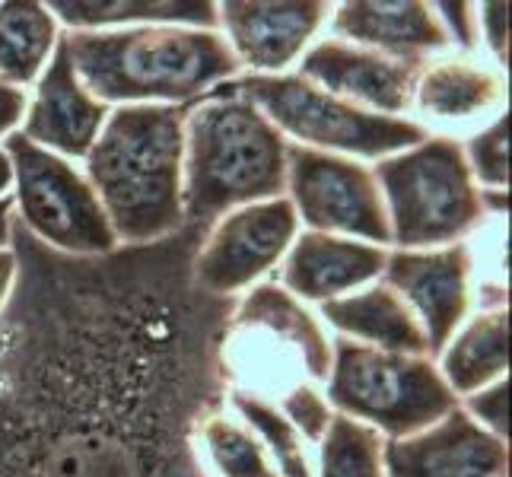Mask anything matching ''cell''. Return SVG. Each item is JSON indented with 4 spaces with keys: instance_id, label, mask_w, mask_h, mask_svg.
Wrapping results in <instances>:
<instances>
[{
    "instance_id": "6da1fadb",
    "label": "cell",
    "mask_w": 512,
    "mask_h": 477,
    "mask_svg": "<svg viewBox=\"0 0 512 477\" xmlns=\"http://www.w3.org/2000/svg\"><path fill=\"white\" fill-rule=\"evenodd\" d=\"M207 229L74 258L16 223L0 309V477H223L204 423L226 408L236 299L191 284Z\"/></svg>"
},
{
    "instance_id": "7a4b0ae2",
    "label": "cell",
    "mask_w": 512,
    "mask_h": 477,
    "mask_svg": "<svg viewBox=\"0 0 512 477\" xmlns=\"http://www.w3.org/2000/svg\"><path fill=\"white\" fill-rule=\"evenodd\" d=\"M185 115L188 105H115L83 159V175L125 249L185 229Z\"/></svg>"
},
{
    "instance_id": "3957f363",
    "label": "cell",
    "mask_w": 512,
    "mask_h": 477,
    "mask_svg": "<svg viewBox=\"0 0 512 477\" xmlns=\"http://www.w3.org/2000/svg\"><path fill=\"white\" fill-rule=\"evenodd\" d=\"M80 83L102 105H191L242 74L217 29L121 26L64 32Z\"/></svg>"
},
{
    "instance_id": "277c9868",
    "label": "cell",
    "mask_w": 512,
    "mask_h": 477,
    "mask_svg": "<svg viewBox=\"0 0 512 477\" xmlns=\"http://www.w3.org/2000/svg\"><path fill=\"white\" fill-rule=\"evenodd\" d=\"M188 105L182 156L185 226L287 194V137L233 86Z\"/></svg>"
},
{
    "instance_id": "5b68a950",
    "label": "cell",
    "mask_w": 512,
    "mask_h": 477,
    "mask_svg": "<svg viewBox=\"0 0 512 477\" xmlns=\"http://www.w3.org/2000/svg\"><path fill=\"white\" fill-rule=\"evenodd\" d=\"M334 334L303 299L277 280L255 284L236 299L223 341V366L233 392L277 404L290 388L325 385Z\"/></svg>"
},
{
    "instance_id": "8992f818",
    "label": "cell",
    "mask_w": 512,
    "mask_h": 477,
    "mask_svg": "<svg viewBox=\"0 0 512 477\" xmlns=\"http://www.w3.org/2000/svg\"><path fill=\"white\" fill-rule=\"evenodd\" d=\"M395 249H439L465 242L490 220L462 140L430 134L373 166Z\"/></svg>"
},
{
    "instance_id": "52a82bcc",
    "label": "cell",
    "mask_w": 512,
    "mask_h": 477,
    "mask_svg": "<svg viewBox=\"0 0 512 477\" xmlns=\"http://www.w3.org/2000/svg\"><path fill=\"white\" fill-rule=\"evenodd\" d=\"M322 392L334 414L360 420L385 439L420 433L462 404L439 376L436 360L376 350L338 334Z\"/></svg>"
},
{
    "instance_id": "ba28073f",
    "label": "cell",
    "mask_w": 512,
    "mask_h": 477,
    "mask_svg": "<svg viewBox=\"0 0 512 477\" xmlns=\"http://www.w3.org/2000/svg\"><path fill=\"white\" fill-rule=\"evenodd\" d=\"M229 86L258 105V112L299 147L379 163L430 137L427 128L417 125V118L366 112L341 96L319 90L299 74H245Z\"/></svg>"
},
{
    "instance_id": "9c48e42d",
    "label": "cell",
    "mask_w": 512,
    "mask_h": 477,
    "mask_svg": "<svg viewBox=\"0 0 512 477\" xmlns=\"http://www.w3.org/2000/svg\"><path fill=\"white\" fill-rule=\"evenodd\" d=\"M13 166V217L32 239L74 258H102L121 249L90 179L58 153L13 131L4 140Z\"/></svg>"
},
{
    "instance_id": "30bf717a",
    "label": "cell",
    "mask_w": 512,
    "mask_h": 477,
    "mask_svg": "<svg viewBox=\"0 0 512 477\" xmlns=\"http://www.w3.org/2000/svg\"><path fill=\"white\" fill-rule=\"evenodd\" d=\"M287 191L296 220L312 233L360 239L379 249L392 245L379 182L360 159L287 140Z\"/></svg>"
},
{
    "instance_id": "8fae6325",
    "label": "cell",
    "mask_w": 512,
    "mask_h": 477,
    "mask_svg": "<svg viewBox=\"0 0 512 477\" xmlns=\"http://www.w3.org/2000/svg\"><path fill=\"white\" fill-rule=\"evenodd\" d=\"M299 233V220L290 198H271L229 210L191 255V284L207 296H242L271 274Z\"/></svg>"
},
{
    "instance_id": "7c38bea8",
    "label": "cell",
    "mask_w": 512,
    "mask_h": 477,
    "mask_svg": "<svg viewBox=\"0 0 512 477\" xmlns=\"http://www.w3.org/2000/svg\"><path fill=\"white\" fill-rule=\"evenodd\" d=\"M471 277V245L455 242L439 245V249H388L379 280L411 306L423 334H427L430 357L436 360L471 315Z\"/></svg>"
},
{
    "instance_id": "4fadbf2b",
    "label": "cell",
    "mask_w": 512,
    "mask_h": 477,
    "mask_svg": "<svg viewBox=\"0 0 512 477\" xmlns=\"http://www.w3.org/2000/svg\"><path fill=\"white\" fill-rule=\"evenodd\" d=\"M427 61L388 58L382 51L325 35V39L312 42L303 51V58L296 64V74L331 96H341L353 105H360L366 112L408 118L414 83Z\"/></svg>"
},
{
    "instance_id": "5bb4252c",
    "label": "cell",
    "mask_w": 512,
    "mask_h": 477,
    "mask_svg": "<svg viewBox=\"0 0 512 477\" xmlns=\"http://www.w3.org/2000/svg\"><path fill=\"white\" fill-rule=\"evenodd\" d=\"M331 10L334 4L325 0H223L217 4V23L242 70L249 67L252 74L274 77L287 74V67L303 58V51L331 20Z\"/></svg>"
},
{
    "instance_id": "9a60e30c",
    "label": "cell",
    "mask_w": 512,
    "mask_h": 477,
    "mask_svg": "<svg viewBox=\"0 0 512 477\" xmlns=\"http://www.w3.org/2000/svg\"><path fill=\"white\" fill-rule=\"evenodd\" d=\"M385 477H509V439L487 433L458 404L420 433L385 439Z\"/></svg>"
},
{
    "instance_id": "2e32d148",
    "label": "cell",
    "mask_w": 512,
    "mask_h": 477,
    "mask_svg": "<svg viewBox=\"0 0 512 477\" xmlns=\"http://www.w3.org/2000/svg\"><path fill=\"white\" fill-rule=\"evenodd\" d=\"M411 112L420 115L417 125L430 131H478L487 121L506 112V74L478 55H439L423 64L414 83Z\"/></svg>"
},
{
    "instance_id": "e0dca14e",
    "label": "cell",
    "mask_w": 512,
    "mask_h": 477,
    "mask_svg": "<svg viewBox=\"0 0 512 477\" xmlns=\"http://www.w3.org/2000/svg\"><path fill=\"white\" fill-rule=\"evenodd\" d=\"M109 112V105L86 93L74 64H70V51L61 32L55 55L48 58L42 77L35 80V93L29 96L20 134L48 153H58L64 159H86Z\"/></svg>"
},
{
    "instance_id": "ac0fdd59",
    "label": "cell",
    "mask_w": 512,
    "mask_h": 477,
    "mask_svg": "<svg viewBox=\"0 0 512 477\" xmlns=\"http://www.w3.org/2000/svg\"><path fill=\"white\" fill-rule=\"evenodd\" d=\"M388 249L347 236L303 229L280 261L277 284L303 303H328L360 287L376 284L385 271Z\"/></svg>"
},
{
    "instance_id": "d6986e66",
    "label": "cell",
    "mask_w": 512,
    "mask_h": 477,
    "mask_svg": "<svg viewBox=\"0 0 512 477\" xmlns=\"http://www.w3.org/2000/svg\"><path fill=\"white\" fill-rule=\"evenodd\" d=\"M331 39L382 51L388 58L427 61L433 55L452 51L449 35L439 23L433 4L420 0H347L331 10Z\"/></svg>"
},
{
    "instance_id": "ffe728a7",
    "label": "cell",
    "mask_w": 512,
    "mask_h": 477,
    "mask_svg": "<svg viewBox=\"0 0 512 477\" xmlns=\"http://www.w3.org/2000/svg\"><path fill=\"white\" fill-rule=\"evenodd\" d=\"M315 315H319L325 328L338 334V338L357 341L376 350H388V353L430 357L427 334H423L417 315L392 287L382 284V280L353 290L347 296L328 299V303H319V312Z\"/></svg>"
},
{
    "instance_id": "44dd1931",
    "label": "cell",
    "mask_w": 512,
    "mask_h": 477,
    "mask_svg": "<svg viewBox=\"0 0 512 477\" xmlns=\"http://www.w3.org/2000/svg\"><path fill=\"white\" fill-rule=\"evenodd\" d=\"M506 344H509V306L471 312L443 353L436 357L439 376L446 379L452 395L462 401L481 388L506 379Z\"/></svg>"
},
{
    "instance_id": "7402d4cb",
    "label": "cell",
    "mask_w": 512,
    "mask_h": 477,
    "mask_svg": "<svg viewBox=\"0 0 512 477\" xmlns=\"http://www.w3.org/2000/svg\"><path fill=\"white\" fill-rule=\"evenodd\" d=\"M48 10L67 32L121 26H191L220 32L217 4L207 0H55Z\"/></svg>"
},
{
    "instance_id": "603a6c76",
    "label": "cell",
    "mask_w": 512,
    "mask_h": 477,
    "mask_svg": "<svg viewBox=\"0 0 512 477\" xmlns=\"http://www.w3.org/2000/svg\"><path fill=\"white\" fill-rule=\"evenodd\" d=\"M61 39V23L48 4L7 0L0 4V80L32 86L42 77L48 58Z\"/></svg>"
},
{
    "instance_id": "cb8c5ba5",
    "label": "cell",
    "mask_w": 512,
    "mask_h": 477,
    "mask_svg": "<svg viewBox=\"0 0 512 477\" xmlns=\"http://www.w3.org/2000/svg\"><path fill=\"white\" fill-rule=\"evenodd\" d=\"M226 408L261 439V446L271 455V462H274L280 477H315V462H312L309 443L303 439V433H299L293 423L277 411V404L264 401L258 395L233 392V388H229Z\"/></svg>"
},
{
    "instance_id": "d4e9b609",
    "label": "cell",
    "mask_w": 512,
    "mask_h": 477,
    "mask_svg": "<svg viewBox=\"0 0 512 477\" xmlns=\"http://www.w3.org/2000/svg\"><path fill=\"white\" fill-rule=\"evenodd\" d=\"M315 449V477H385V436L353 417L334 414Z\"/></svg>"
},
{
    "instance_id": "484cf974",
    "label": "cell",
    "mask_w": 512,
    "mask_h": 477,
    "mask_svg": "<svg viewBox=\"0 0 512 477\" xmlns=\"http://www.w3.org/2000/svg\"><path fill=\"white\" fill-rule=\"evenodd\" d=\"M468 169L481 191H506L509 185V118L506 112L471 131L462 144Z\"/></svg>"
},
{
    "instance_id": "4316f807",
    "label": "cell",
    "mask_w": 512,
    "mask_h": 477,
    "mask_svg": "<svg viewBox=\"0 0 512 477\" xmlns=\"http://www.w3.org/2000/svg\"><path fill=\"white\" fill-rule=\"evenodd\" d=\"M277 411L284 414L299 433H303V439L309 446L322 443V436H325L328 423L334 417L331 404H328V398L322 392V385H312V382L290 388V392L277 401Z\"/></svg>"
},
{
    "instance_id": "83f0119b",
    "label": "cell",
    "mask_w": 512,
    "mask_h": 477,
    "mask_svg": "<svg viewBox=\"0 0 512 477\" xmlns=\"http://www.w3.org/2000/svg\"><path fill=\"white\" fill-rule=\"evenodd\" d=\"M506 398H509V376L493 382L481 392H474L468 398H462V408L471 420H478L481 427L493 436L506 439L509 436V420H506Z\"/></svg>"
},
{
    "instance_id": "f1b7e54d",
    "label": "cell",
    "mask_w": 512,
    "mask_h": 477,
    "mask_svg": "<svg viewBox=\"0 0 512 477\" xmlns=\"http://www.w3.org/2000/svg\"><path fill=\"white\" fill-rule=\"evenodd\" d=\"M478 16V45H484L487 61L500 70L509 64V4H474Z\"/></svg>"
},
{
    "instance_id": "f546056e",
    "label": "cell",
    "mask_w": 512,
    "mask_h": 477,
    "mask_svg": "<svg viewBox=\"0 0 512 477\" xmlns=\"http://www.w3.org/2000/svg\"><path fill=\"white\" fill-rule=\"evenodd\" d=\"M439 23H443L449 45L458 55H478V16L474 4H433Z\"/></svg>"
},
{
    "instance_id": "4dcf8cb0",
    "label": "cell",
    "mask_w": 512,
    "mask_h": 477,
    "mask_svg": "<svg viewBox=\"0 0 512 477\" xmlns=\"http://www.w3.org/2000/svg\"><path fill=\"white\" fill-rule=\"evenodd\" d=\"M29 109V93L23 86H13L7 80H0V140H7L16 128L23 125Z\"/></svg>"
},
{
    "instance_id": "1f68e13d",
    "label": "cell",
    "mask_w": 512,
    "mask_h": 477,
    "mask_svg": "<svg viewBox=\"0 0 512 477\" xmlns=\"http://www.w3.org/2000/svg\"><path fill=\"white\" fill-rule=\"evenodd\" d=\"M13 280H16V255L7 245V249H0V309L7 306L10 299V290H13Z\"/></svg>"
},
{
    "instance_id": "d6a6232c",
    "label": "cell",
    "mask_w": 512,
    "mask_h": 477,
    "mask_svg": "<svg viewBox=\"0 0 512 477\" xmlns=\"http://www.w3.org/2000/svg\"><path fill=\"white\" fill-rule=\"evenodd\" d=\"M10 229H13V198H0V249L10 245Z\"/></svg>"
},
{
    "instance_id": "836d02e7",
    "label": "cell",
    "mask_w": 512,
    "mask_h": 477,
    "mask_svg": "<svg viewBox=\"0 0 512 477\" xmlns=\"http://www.w3.org/2000/svg\"><path fill=\"white\" fill-rule=\"evenodd\" d=\"M13 191V166H10V156L0 147V198H7Z\"/></svg>"
}]
</instances>
